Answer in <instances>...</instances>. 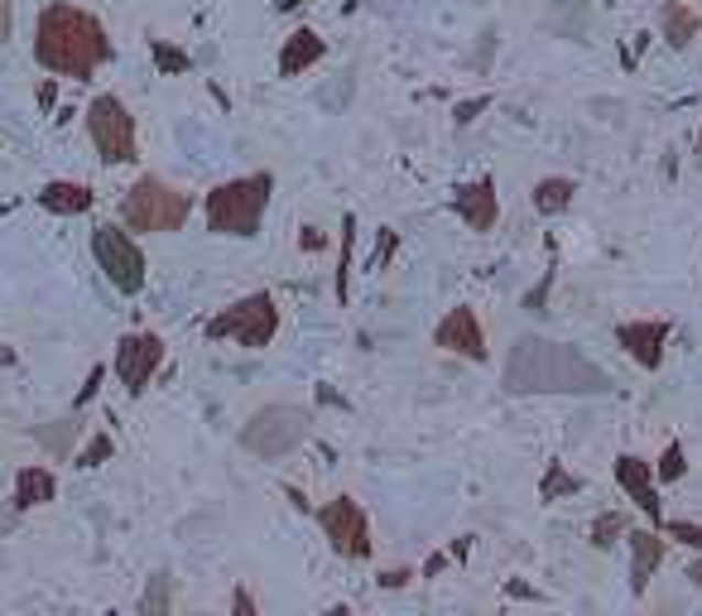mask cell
<instances>
[{"instance_id": "5b68a950", "label": "cell", "mask_w": 702, "mask_h": 616, "mask_svg": "<svg viewBox=\"0 0 702 616\" xmlns=\"http://www.w3.org/2000/svg\"><path fill=\"white\" fill-rule=\"evenodd\" d=\"M309 429H313V414L303 404H264L241 429V449L256 453L260 463H280L284 453H294L309 439Z\"/></svg>"}, {"instance_id": "277c9868", "label": "cell", "mask_w": 702, "mask_h": 616, "mask_svg": "<svg viewBox=\"0 0 702 616\" xmlns=\"http://www.w3.org/2000/svg\"><path fill=\"white\" fill-rule=\"evenodd\" d=\"M188 213H193L188 193L164 179H150V174L121 198V221L130 231H179L188 221Z\"/></svg>"}, {"instance_id": "603a6c76", "label": "cell", "mask_w": 702, "mask_h": 616, "mask_svg": "<svg viewBox=\"0 0 702 616\" xmlns=\"http://www.w3.org/2000/svg\"><path fill=\"white\" fill-rule=\"evenodd\" d=\"M150 58H154L159 73H188V68H193V58L183 54V48L164 44V39H154V44H150Z\"/></svg>"}, {"instance_id": "ba28073f", "label": "cell", "mask_w": 702, "mask_h": 616, "mask_svg": "<svg viewBox=\"0 0 702 616\" xmlns=\"http://www.w3.org/2000/svg\"><path fill=\"white\" fill-rule=\"evenodd\" d=\"M87 136L106 164H130L136 160V116L126 111L121 97H97L87 107Z\"/></svg>"}, {"instance_id": "1f68e13d", "label": "cell", "mask_w": 702, "mask_h": 616, "mask_svg": "<svg viewBox=\"0 0 702 616\" xmlns=\"http://www.w3.org/2000/svg\"><path fill=\"white\" fill-rule=\"evenodd\" d=\"M15 34V0H0V44Z\"/></svg>"}, {"instance_id": "4dcf8cb0", "label": "cell", "mask_w": 702, "mask_h": 616, "mask_svg": "<svg viewBox=\"0 0 702 616\" xmlns=\"http://www.w3.org/2000/svg\"><path fill=\"white\" fill-rule=\"evenodd\" d=\"M101 376H106V371H101V366H91V376H87V386H83V390H77L73 410H83V404H87L91 396H97V390H101Z\"/></svg>"}, {"instance_id": "cb8c5ba5", "label": "cell", "mask_w": 702, "mask_h": 616, "mask_svg": "<svg viewBox=\"0 0 702 616\" xmlns=\"http://www.w3.org/2000/svg\"><path fill=\"white\" fill-rule=\"evenodd\" d=\"M630 530V520L626 516H616V510H606V516L592 526V544L606 549V544H616V534H626Z\"/></svg>"}, {"instance_id": "30bf717a", "label": "cell", "mask_w": 702, "mask_h": 616, "mask_svg": "<svg viewBox=\"0 0 702 616\" xmlns=\"http://www.w3.org/2000/svg\"><path fill=\"white\" fill-rule=\"evenodd\" d=\"M164 366V337L159 333H126L116 343V376L130 396H144L150 390V376Z\"/></svg>"}, {"instance_id": "7c38bea8", "label": "cell", "mask_w": 702, "mask_h": 616, "mask_svg": "<svg viewBox=\"0 0 702 616\" xmlns=\"http://www.w3.org/2000/svg\"><path fill=\"white\" fill-rule=\"evenodd\" d=\"M433 343H439L443 352H453V357H467V361H486V333L482 323H476V313L462 304L453 309L447 318L439 323V333H433Z\"/></svg>"}, {"instance_id": "484cf974", "label": "cell", "mask_w": 702, "mask_h": 616, "mask_svg": "<svg viewBox=\"0 0 702 616\" xmlns=\"http://www.w3.org/2000/svg\"><path fill=\"white\" fill-rule=\"evenodd\" d=\"M539 491H544V501H553V496H573L577 491V477H568L563 467H549L544 482H539Z\"/></svg>"}, {"instance_id": "9a60e30c", "label": "cell", "mask_w": 702, "mask_h": 616, "mask_svg": "<svg viewBox=\"0 0 702 616\" xmlns=\"http://www.w3.org/2000/svg\"><path fill=\"white\" fill-rule=\"evenodd\" d=\"M626 544H630V593L640 597L650 587L655 569L665 563V540L655 530H626Z\"/></svg>"}, {"instance_id": "f546056e", "label": "cell", "mask_w": 702, "mask_h": 616, "mask_svg": "<svg viewBox=\"0 0 702 616\" xmlns=\"http://www.w3.org/2000/svg\"><path fill=\"white\" fill-rule=\"evenodd\" d=\"M486 107H492V97H476V101H457V107H453V121H457V126H472V121H476V116H482Z\"/></svg>"}, {"instance_id": "4316f807", "label": "cell", "mask_w": 702, "mask_h": 616, "mask_svg": "<svg viewBox=\"0 0 702 616\" xmlns=\"http://www.w3.org/2000/svg\"><path fill=\"white\" fill-rule=\"evenodd\" d=\"M659 477H665V482H679L683 477V472H688V463H683V443H669V449H665V457H659Z\"/></svg>"}, {"instance_id": "8fae6325", "label": "cell", "mask_w": 702, "mask_h": 616, "mask_svg": "<svg viewBox=\"0 0 702 616\" xmlns=\"http://www.w3.org/2000/svg\"><path fill=\"white\" fill-rule=\"evenodd\" d=\"M669 337H673V327H669L665 318H640V323H620V327H616V343L626 347L630 357L645 366V371H659Z\"/></svg>"}, {"instance_id": "e575fe53", "label": "cell", "mask_w": 702, "mask_h": 616, "mask_svg": "<svg viewBox=\"0 0 702 616\" xmlns=\"http://www.w3.org/2000/svg\"><path fill=\"white\" fill-rule=\"evenodd\" d=\"M15 520H20V510H15V506H10V510H6V506H0V540H6V534H10V530H15Z\"/></svg>"}, {"instance_id": "d6986e66", "label": "cell", "mask_w": 702, "mask_h": 616, "mask_svg": "<svg viewBox=\"0 0 702 616\" xmlns=\"http://www.w3.org/2000/svg\"><path fill=\"white\" fill-rule=\"evenodd\" d=\"M659 30H665V39L673 48H688L702 30V20H698L693 6H683V0H665V10H659Z\"/></svg>"}, {"instance_id": "3957f363", "label": "cell", "mask_w": 702, "mask_h": 616, "mask_svg": "<svg viewBox=\"0 0 702 616\" xmlns=\"http://www.w3.org/2000/svg\"><path fill=\"white\" fill-rule=\"evenodd\" d=\"M270 188H274L270 174H246V179H231L222 188H212L207 227L217 236H256L264 207H270Z\"/></svg>"}, {"instance_id": "8992f818", "label": "cell", "mask_w": 702, "mask_h": 616, "mask_svg": "<svg viewBox=\"0 0 702 616\" xmlns=\"http://www.w3.org/2000/svg\"><path fill=\"white\" fill-rule=\"evenodd\" d=\"M274 333H280V309H274V294H264V290L236 299L231 309H222L207 323L212 343H241V347H270Z\"/></svg>"}, {"instance_id": "5bb4252c", "label": "cell", "mask_w": 702, "mask_h": 616, "mask_svg": "<svg viewBox=\"0 0 702 616\" xmlns=\"http://www.w3.org/2000/svg\"><path fill=\"white\" fill-rule=\"evenodd\" d=\"M457 217L467 221L472 231H492L500 221V203H496V179L482 174L467 188H457Z\"/></svg>"}, {"instance_id": "2e32d148", "label": "cell", "mask_w": 702, "mask_h": 616, "mask_svg": "<svg viewBox=\"0 0 702 616\" xmlns=\"http://www.w3.org/2000/svg\"><path fill=\"white\" fill-rule=\"evenodd\" d=\"M91 203H97V193H91L87 183L53 179L39 188V207H44V213H58V217H77V213H87Z\"/></svg>"}, {"instance_id": "f1b7e54d", "label": "cell", "mask_w": 702, "mask_h": 616, "mask_svg": "<svg viewBox=\"0 0 702 616\" xmlns=\"http://www.w3.org/2000/svg\"><path fill=\"white\" fill-rule=\"evenodd\" d=\"M665 534H673L679 544L702 549V526H698V520H665Z\"/></svg>"}, {"instance_id": "52a82bcc", "label": "cell", "mask_w": 702, "mask_h": 616, "mask_svg": "<svg viewBox=\"0 0 702 616\" xmlns=\"http://www.w3.org/2000/svg\"><path fill=\"white\" fill-rule=\"evenodd\" d=\"M91 256H97L101 274L111 280V290H121V294L144 290V251L126 227H111V221H106V227L91 231Z\"/></svg>"}, {"instance_id": "d6a6232c", "label": "cell", "mask_w": 702, "mask_h": 616, "mask_svg": "<svg viewBox=\"0 0 702 616\" xmlns=\"http://www.w3.org/2000/svg\"><path fill=\"white\" fill-rule=\"evenodd\" d=\"M231 612L236 616H256V597H250L246 587H236V593H231Z\"/></svg>"}, {"instance_id": "d4e9b609", "label": "cell", "mask_w": 702, "mask_h": 616, "mask_svg": "<svg viewBox=\"0 0 702 616\" xmlns=\"http://www.w3.org/2000/svg\"><path fill=\"white\" fill-rule=\"evenodd\" d=\"M111 453H116V443H111V434H97V439H91V443H87V449H83V453H77V457H73V463H77V467H101V463H106V457H111Z\"/></svg>"}, {"instance_id": "ac0fdd59", "label": "cell", "mask_w": 702, "mask_h": 616, "mask_svg": "<svg viewBox=\"0 0 702 616\" xmlns=\"http://www.w3.org/2000/svg\"><path fill=\"white\" fill-rule=\"evenodd\" d=\"M317 58H323V39H317L313 30H294L284 39V48H280V77L309 73Z\"/></svg>"}, {"instance_id": "74e56055", "label": "cell", "mask_w": 702, "mask_h": 616, "mask_svg": "<svg viewBox=\"0 0 702 616\" xmlns=\"http://www.w3.org/2000/svg\"><path fill=\"white\" fill-rule=\"evenodd\" d=\"M274 6H280V10H299L303 0H274Z\"/></svg>"}, {"instance_id": "8d00e7d4", "label": "cell", "mask_w": 702, "mask_h": 616, "mask_svg": "<svg viewBox=\"0 0 702 616\" xmlns=\"http://www.w3.org/2000/svg\"><path fill=\"white\" fill-rule=\"evenodd\" d=\"M0 366H15V347H0Z\"/></svg>"}, {"instance_id": "e0dca14e", "label": "cell", "mask_w": 702, "mask_h": 616, "mask_svg": "<svg viewBox=\"0 0 702 616\" xmlns=\"http://www.w3.org/2000/svg\"><path fill=\"white\" fill-rule=\"evenodd\" d=\"M53 496H58V477H53L48 467H20L15 472V496H10V506L20 510H34V506H48Z\"/></svg>"}, {"instance_id": "6da1fadb", "label": "cell", "mask_w": 702, "mask_h": 616, "mask_svg": "<svg viewBox=\"0 0 702 616\" xmlns=\"http://www.w3.org/2000/svg\"><path fill=\"white\" fill-rule=\"evenodd\" d=\"M506 390L510 396H612L616 381L577 347L525 333L515 337L506 357Z\"/></svg>"}, {"instance_id": "f35d334b", "label": "cell", "mask_w": 702, "mask_h": 616, "mask_svg": "<svg viewBox=\"0 0 702 616\" xmlns=\"http://www.w3.org/2000/svg\"><path fill=\"white\" fill-rule=\"evenodd\" d=\"M693 154H698V160H702V130H698V145H693Z\"/></svg>"}, {"instance_id": "836d02e7", "label": "cell", "mask_w": 702, "mask_h": 616, "mask_svg": "<svg viewBox=\"0 0 702 616\" xmlns=\"http://www.w3.org/2000/svg\"><path fill=\"white\" fill-rule=\"evenodd\" d=\"M409 579H414L409 569H386V573H380V587H404Z\"/></svg>"}, {"instance_id": "4fadbf2b", "label": "cell", "mask_w": 702, "mask_h": 616, "mask_svg": "<svg viewBox=\"0 0 702 616\" xmlns=\"http://www.w3.org/2000/svg\"><path fill=\"white\" fill-rule=\"evenodd\" d=\"M616 482H620V491H626L630 501L655 520V526H665V506H659V491H655V472H650V463H645L640 453H620L616 457Z\"/></svg>"}, {"instance_id": "9c48e42d", "label": "cell", "mask_w": 702, "mask_h": 616, "mask_svg": "<svg viewBox=\"0 0 702 616\" xmlns=\"http://www.w3.org/2000/svg\"><path fill=\"white\" fill-rule=\"evenodd\" d=\"M317 520H323V534L333 540V549L342 559H366L370 554V520L366 510L352 501V496H337V501H327L317 510Z\"/></svg>"}, {"instance_id": "7a4b0ae2", "label": "cell", "mask_w": 702, "mask_h": 616, "mask_svg": "<svg viewBox=\"0 0 702 616\" xmlns=\"http://www.w3.org/2000/svg\"><path fill=\"white\" fill-rule=\"evenodd\" d=\"M34 58H39V68L83 83V77H91L106 58H111V39H106V24L91 15V10H77L68 0H53V6L39 10Z\"/></svg>"}, {"instance_id": "83f0119b", "label": "cell", "mask_w": 702, "mask_h": 616, "mask_svg": "<svg viewBox=\"0 0 702 616\" xmlns=\"http://www.w3.org/2000/svg\"><path fill=\"white\" fill-rule=\"evenodd\" d=\"M347 236H342V260H337V299H347V280H352V217H347V227H342Z\"/></svg>"}, {"instance_id": "44dd1931", "label": "cell", "mask_w": 702, "mask_h": 616, "mask_svg": "<svg viewBox=\"0 0 702 616\" xmlns=\"http://www.w3.org/2000/svg\"><path fill=\"white\" fill-rule=\"evenodd\" d=\"M174 607V579L169 573H154L150 587H144V597H140V612L144 616H159V612H169Z\"/></svg>"}, {"instance_id": "ffe728a7", "label": "cell", "mask_w": 702, "mask_h": 616, "mask_svg": "<svg viewBox=\"0 0 702 616\" xmlns=\"http://www.w3.org/2000/svg\"><path fill=\"white\" fill-rule=\"evenodd\" d=\"M573 193H577V183H573V179H539L534 207H539L544 217H553V213H563V207L573 203Z\"/></svg>"}, {"instance_id": "d590c367", "label": "cell", "mask_w": 702, "mask_h": 616, "mask_svg": "<svg viewBox=\"0 0 702 616\" xmlns=\"http://www.w3.org/2000/svg\"><path fill=\"white\" fill-rule=\"evenodd\" d=\"M688 583H698V587H702V559L693 563V569H688Z\"/></svg>"}, {"instance_id": "7402d4cb", "label": "cell", "mask_w": 702, "mask_h": 616, "mask_svg": "<svg viewBox=\"0 0 702 616\" xmlns=\"http://www.w3.org/2000/svg\"><path fill=\"white\" fill-rule=\"evenodd\" d=\"M34 439L44 443V449H53L58 457L73 453V439H77V419H58L53 429H34Z\"/></svg>"}]
</instances>
